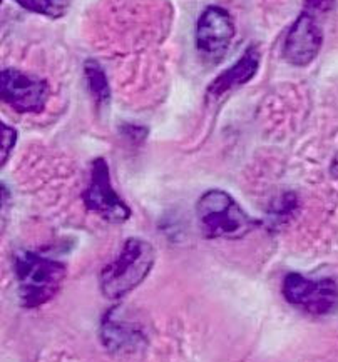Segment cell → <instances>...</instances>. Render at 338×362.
I'll list each match as a JSON object with an SVG mask.
<instances>
[{
  "instance_id": "cell-1",
  "label": "cell",
  "mask_w": 338,
  "mask_h": 362,
  "mask_svg": "<svg viewBox=\"0 0 338 362\" xmlns=\"http://www.w3.org/2000/svg\"><path fill=\"white\" fill-rule=\"evenodd\" d=\"M18 296L27 309H35L47 304L61 291L66 281L67 267L54 259L43 257L35 252H21L13 259Z\"/></svg>"
},
{
  "instance_id": "cell-2",
  "label": "cell",
  "mask_w": 338,
  "mask_h": 362,
  "mask_svg": "<svg viewBox=\"0 0 338 362\" xmlns=\"http://www.w3.org/2000/svg\"><path fill=\"white\" fill-rule=\"evenodd\" d=\"M154 261V247L147 240L139 238L128 239L118 257L101 271V291L109 299H121L145 282L152 271Z\"/></svg>"
},
{
  "instance_id": "cell-3",
  "label": "cell",
  "mask_w": 338,
  "mask_h": 362,
  "mask_svg": "<svg viewBox=\"0 0 338 362\" xmlns=\"http://www.w3.org/2000/svg\"><path fill=\"white\" fill-rule=\"evenodd\" d=\"M196 216L203 235L208 239H242L254 227L242 206L220 189L203 194L196 204Z\"/></svg>"
},
{
  "instance_id": "cell-4",
  "label": "cell",
  "mask_w": 338,
  "mask_h": 362,
  "mask_svg": "<svg viewBox=\"0 0 338 362\" xmlns=\"http://www.w3.org/2000/svg\"><path fill=\"white\" fill-rule=\"evenodd\" d=\"M283 296L291 305L308 314L327 315L338 309V284L332 279H308L291 272L283 281Z\"/></svg>"
},
{
  "instance_id": "cell-5",
  "label": "cell",
  "mask_w": 338,
  "mask_h": 362,
  "mask_svg": "<svg viewBox=\"0 0 338 362\" xmlns=\"http://www.w3.org/2000/svg\"><path fill=\"white\" fill-rule=\"evenodd\" d=\"M87 211L94 212L111 224H123L131 217V209L118 196L111 182L109 165L103 157L92 162L89 185L82 194Z\"/></svg>"
},
{
  "instance_id": "cell-6",
  "label": "cell",
  "mask_w": 338,
  "mask_h": 362,
  "mask_svg": "<svg viewBox=\"0 0 338 362\" xmlns=\"http://www.w3.org/2000/svg\"><path fill=\"white\" fill-rule=\"evenodd\" d=\"M0 95L18 114L43 112L49 99L44 78L29 76L17 69H4L0 76Z\"/></svg>"
},
{
  "instance_id": "cell-7",
  "label": "cell",
  "mask_w": 338,
  "mask_h": 362,
  "mask_svg": "<svg viewBox=\"0 0 338 362\" xmlns=\"http://www.w3.org/2000/svg\"><path fill=\"white\" fill-rule=\"evenodd\" d=\"M235 22L230 12L223 7H206L198 18L196 47L203 57L210 62H218L225 57L235 37Z\"/></svg>"
},
{
  "instance_id": "cell-8",
  "label": "cell",
  "mask_w": 338,
  "mask_h": 362,
  "mask_svg": "<svg viewBox=\"0 0 338 362\" xmlns=\"http://www.w3.org/2000/svg\"><path fill=\"white\" fill-rule=\"evenodd\" d=\"M323 44V34L320 25L315 21V16L303 12L295 21L285 39L283 57L288 64L296 67H305L317 59Z\"/></svg>"
},
{
  "instance_id": "cell-9",
  "label": "cell",
  "mask_w": 338,
  "mask_h": 362,
  "mask_svg": "<svg viewBox=\"0 0 338 362\" xmlns=\"http://www.w3.org/2000/svg\"><path fill=\"white\" fill-rule=\"evenodd\" d=\"M258 67H260V52H258V49L254 45H252V47L244 50L243 57L233 67H230L228 71H225L210 83L208 95L216 99V97L225 95L226 92L235 89V87H240L243 83L249 82L257 76Z\"/></svg>"
},
{
  "instance_id": "cell-10",
  "label": "cell",
  "mask_w": 338,
  "mask_h": 362,
  "mask_svg": "<svg viewBox=\"0 0 338 362\" xmlns=\"http://www.w3.org/2000/svg\"><path fill=\"white\" fill-rule=\"evenodd\" d=\"M103 341L104 346L111 351H134L137 342L141 341V336L134 327H129L126 322H121L116 319L114 313L106 315L103 324Z\"/></svg>"
},
{
  "instance_id": "cell-11",
  "label": "cell",
  "mask_w": 338,
  "mask_h": 362,
  "mask_svg": "<svg viewBox=\"0 0 338 362\" xmlns=\"http://www.w3.org/2000/svg\"><path fill=\"white\" fill-rule=\"evenodd\" d=\"M84 76H86L87 87H89V92L92 99L96 100V104L99 105V107L101 105L109 104L111 90H109L108 77H106L103 67H101L97 62H94V60H87L84 66Z\"/></svg>"
},
{
  "instance_id": "cell-12",
  "label": "cell",
  "mask_w": 338,
  "mask_h": 362,
  "mask_svg": "<svg viewBox=\"0 0 338 362\" xmlns=\"http://www.w3.org/2000/svg\"><path fill=\"white\" fill-rule=\"evenodd\" d=\"M26 11L50 18H59L67 12L69 0H16Z\"/></svg>"
},
{
  "instance_id": "cell-13",
  "label": "cell",
  "mask_w": 338,
  "mask_h": 362,
  "mask_svg": "<svg viewBox=\"0 0 338 362\" xmlns=\"http://www.w3.org/2000/svg\"><path fill=\"white\" fill-rule=\"evenodd\" d=\"M17 141V132L12 127H9L7 124H2V164H6L9 159V154L16 146Z\"/></svg>"
},
{
  "instance_id": "cell-14",
  "label": "cell",
  "mask_w": 338,
  "mask_h": 362,
  "mask_svg": "<svg viewBox=\"0 0 338 362\" xmlns=\"http://www.w3.org/2000/svg\"><path fill=\"white\" fill-rule=\"evenodd\" d=\"M333 6H335V0H305V12L308 13H325L330 12Z\"/></svg>"
}]
</instances>
